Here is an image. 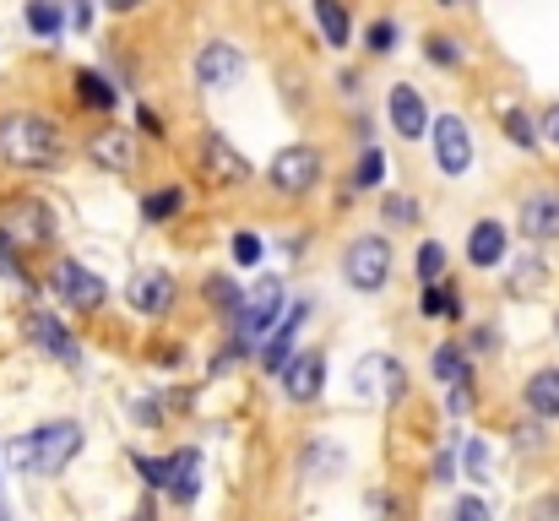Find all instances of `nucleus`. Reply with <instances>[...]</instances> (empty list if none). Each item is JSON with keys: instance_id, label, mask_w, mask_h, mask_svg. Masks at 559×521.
<instances>
[{"instance_id": "obj_1", "label": "nucleus", "mask_w": 559, "mask_h": 521, "mask_svg": "<svg viewBox=\"0 0 559 521\" xmlns=\"http://www.w3.org/2000/svg\"><path fill=\"white\" fill-rule=\"evenodd\" d=\"M0 158L11 169H55L60 164V126L33 109L0 115Z\"/></svg>"}, {"instance_id": "obj_2", "label": "nucleus", "mask_w": 559, "mask_h": 521, "mask_svg": "<svg viewBox=\"0 0 559 521\" xmlns=\"http://www.w3.org/2000/svg\"><path fill=\"white\" fill-rule=\"evenodd\" d=\"M76 451H82V424L60 418V424H44V429L22 435V440L11 446V462H16L22 473L55 478V473H66V467H71V457H76Z\"/></svg>"}, {"instance_id": "obj_3", "label": "nucleus", "mask_w": 559, "mask_h": 521, "mask_svg": "<svg viewBox=\"0 0 559 521\" xmlns=\"http://www.w3.org/2000/svg\"><path fill=\"white\" fill-rule=\"evenodd\" d=\"M55 239V212L38 196H11L0 206V245L5 250H44Z\"/></svg>"}, {"instance_id": "obj_4", "label": "nucleus", "mask_w": 559, "mask_h": 521, "mask_svg": "<svg viewBox=\"0 0 559 521\" xmlns=\"http://www.w3.org/2000/svg\"><path fill=\"white\" fill-rule=\"evenodd\" d=\"M343 272H348V283H354L359 294L385 288V277H391V245H385L380 234H359V239L348 245V256H343Z\"/></svg>"}, {"instance_id": "obj_5", "label": "nucleus", "mask_w": 559, "mask_h": 521, "mask_svg": "<svg viewBox=\"0 0 559 521\" xmlns=\"http://www.w3.org/2000/svg\"><path fill=\"white\" fill-rule=\"evenodd\" d=\"M195 164H201V174H206L212 185H223V190H228V185H245V179L255 174V169H250V158H245V153H239V147L223 137V131H201Z\"/></svg>"}, {"instance_id": "obj_6", "label": "nucleus", "mask_w": 559, "mask_h": 521, "mask_svg": "<svg viewBox=\"0 0 559 521\" xmlns=\"http://www.w3.org/2000/svg\"><path fill=\"white\" fill-rule=\"evenodd\" d=\"M266 185L277 196H310L321 185V153L316 147H283L266 169Z\"/></svg>"}, {"instance_id": "obj_7", "label": "nucleus", "mask_w": 559, "mask_h": 521, "mask_svg": "<svg viewBox=\"0 0 559 521\" xmlns=\"http://www.w3.org/2000/svg\"><path fill=\"white\" fill-rule=\"evenodd\" d=\"M49 288H55V299H60V305H71V310H98V305L109 299L104 277H98V272H87L82 261H55Z\"/></svg>"}, {"instance_id": "obj_8", "label": "nucleus", "mask_w": 559, "mask_h": 521, "mask_svg": "<svg viewBox=\"0 0 559 521\" xmlns=\"http://www.w3.org/2000/svg\"><path fill=\"white\" fill-rule=\"evenodd\" d=\"M277 305H283V283H277V277H255V288L239 294V305H234V316H239V338L250 343L255 332H266V327L277 321Z\"/></svg>"}, {"instance_id": "obj_9", "label": "nucleus", "mask_w": 559, "mask_h": 521, "mask_svg": "<svg viewBox=\"0 0 559 521\" xmlns=\"http://www.w3.org/2000/svg\"><path fill=\"white\" fill-rule=\"evenodd\" d=\"M354 391H359V396L396 402V396L407 391V375H402V364H396L391 353H365V358L354 364Z\"/></svg>"}, {"instance_id": "obj_10", "label": "nucleus", "mask_w": 559, "mask_h": 521, "mask_svg": "<svg viewBox=\"0 0 559 521\" xmlns=\"http://www.w3.org/2000/svg\"><path fill=\"white\" fill-rule=\"evenodd\" d=\"M22 332H27V343L38 347V353H49L55 364H76V358H82L76 338H71L49 310H27V316H22Z\"/></svg>"}, {"instance_id": "obj_11", "label": "nucleus", "mask_w": 559, "mask_h": 521, "mask_svg": "<svg viewBox=\"0 0 559 521\" xmlns=\"http://www.w3.org/2000/svg\"><path fill=\"white\" fill-rule=\"evenodd\" d=\"M87 158L104 174H136V137L120 131V126H104L87 137Z\"/></svg>"}, {"instance_id": "obj_12", "label": "nucleus", "mask_w": 559, "mask_h": 521, "mask_svg": "<svg viewBox=\"0 0 559 521\" xmlns=\"http://www.w3.org/2000/svg\"><path fill=\"white\" fill-rule=\"evenodd\" d=\"M429 131H435V158H440V169L445 174L473 169V131H467V120L445 115V120H435Z\"/></svg>"}, {"instance_id": "obj_13", "label": "nucleus", "mask_w": 559, "mask_h": 521, "mask_svg": "<svg viewBox=\"0 0 559 521\" xmlns=\"http://www.w3.org/2000/svg\"><path fill=\"white\" fill-rule=\"evenodd\" d=\"M239 76H245V55H239L234 44L217 38V44H206V49L195 55V87H212V93H217V87H234Z\"/></svg>"}, {"instance_id": "obj_14", "label": "nucleus", "mask_w": 559, "mask_h": 521, "mask_svg": "<svg viewBox=\"0 0 559 521\" xmlns=\"http://www.w3.org/2000/svg\"><path fill=\"white\" fill-rule=\"evenodd\" d=\"M283 391H288V402H316L321 396V375H326V358L316 353V347H305V353H294L283 369Z\"/></svg>"}, {"instance_id": "obj_15", "label": "nucleus", "mask_w": 559, "mask_h": 521, "mask_svg": "<svg viewBox=\"0 0 559 521\" xmlns=\"http://www.w3.org/2000/svg\"><path fill=\"white\" fill-rule=\"evenodd\" d=\"M391 131L407 137V142H418V137L429 131V104H424L418 87H407V82L391 87Z\"/></svg>"}, {"instance_id": "obj_16", "label": "nucleus", "mask_w": 559, "mask_h": 521, "mask_svg": "<svg viewBox=\"0 0 559 521\" xmlns=\"http://www.w3.org/2000/svg\"><path fill=\"white\" fill-rule=\"evenodd\" d=\"M522 234H527L533 245L559 239V190H533V196L522 201Z\"/></svg>"}, {"instance_id": "obj_17", "label": "nucleus", "mask_w": 559, "mask_h": 521, "mask_svg": "<svg viewBox=\"0 0 559 521\" xmlns=\"http://www.w3.org/2000/svg\"><path fill=\"white\" fill-rule=\"evenodd\" d=\"M175 294H180V288H175V277H169V272H158V267H153V272H142V277L131 283V305H136L142 316H169V310H175Z\"/></svg>"}, {"instance_id": "obj_18", "label": "nucleus", "mask_w": 559, "mask_h": 521, "mask_svg": "<svg viewBox=\"0 0 559 521\" xmlns=\"http://www.w3.org/2000/svg\"><path fill=\"white\" fill-rule=\"evenodd\" d=\"M164 495H169L175 506H195V495H201V451H175V457H169V484H164Z\"/></svg>"}, {"instance_id": "obj_19", "label": "nucleus", "mask_w": 559, "mask_h": 521, "mask_svg": "<svg viewBox=\"0 0 559 521\" xmlns=\"http://www.w3.org/2000/svg\"><path fill=\"white\" fill-rule=\"evenodd\" d=\"M467 261H473L478 272H489V267H500V261H506V228L484 217V223H478V228L467 234Z\"/></svg>"}, {"instance_id": "obj_20", "label": "nucleus", "mask_w": 559, "mask_h": 521, "mask_svg": "<svg viewBox=\"0 0 559 521\" xmlns=\"http://www.w3.org/2000/svg\"><path fill=\"white\" fill-rule=\"evenodd\" d=\"M544 288H549V261H538V256L516 261V272L506 277V294L511 299H538Z\"/></svg>"}, {"instance_id": "obj_21", "label": "nucleus", "mask_w": 559, "mask_h": 521, "mask_svg": "<svg viewBox=\"0 0 559 521\" xmlns=\"http://www.w3.org/2000/svg\"><path fill=\"white\" fill-rule=\"evenodd\" d=\"M527 407L538 418H559V369H538L527 380Z\"/></svg>"}, {"instance_id": "obj_22", "label": "nucleus", "mask_w": 559, "mask_h": 521, "mask_svg": "<svg viewBox=\"0 0 559 521\" xmlns=\"http://www.w3.org/2000/svg\"><path fill=\"white\" fill-rule=\"evenodd\" d=\"M305 316H310V305H294V316H288V327H277V332H272V343H266V353H261V364H266L272 375H277V369H283V364L294 358L288 347H294V332H299V321H305Z\"/></svg>"}, {"instance_id": "obj_23", "label": "nucleus", "mask_w": 559, "mask_h": 521, "mask_svg": "<svg viewBox=\"0 0 559 521\" xmlns=\"http://www.w3.org/2000/svg\"><path fill=\"white\" fill-rule=\"evenodd\" d=\"M316 22H321V33H326L332 49L348 44V5L343 0H316Z\"/></svg>"}, {"instance_id": "obj_24", "label": "nucleus", "mask_w": 559, "mask_h": 521, "mask_svg": "<svg viewBox=\"0 0 559 521\" xmlns=\"http://www.w3.org/2000/svg\"><path fill=\"white\" fill-rule=\"evenodd\" d=\"M22 16H27V27H33L38 38H55V33H60V5H55V0H27Z\"/></svg>"}, {"instance_id": "obj_25", "label": "nucleus", "mask_w": 559, "mask_h": 521, "mask_svg": "<svg viewBox=\"0 0 559 521\" xmlns=\"http://www.w3.org/2000/svg\"><path fill=\"white\" fill-rule=\"evenodd\" d=\"M76 87H82V104H93V109H115V87H109L98 71H76Z\"/></svg>"}, {"instance_id": "obj_26", "label": "nucleus", "mask_w": 559, "mask_h": 521, "mask_svg": "<svg viewBox=\"0 0 559 521\" xmlns=\"http://www.w3.org/2000/svg\"><path fill=\"white\" fill-rule=\"evenodd\" d=\"M500 126H506V137H511L516 147H527V153L538 147V131H533V120H527L522 109H500Z\"/></svg>"}, {"instance_id": "obj_27", "label": "nucleus", "mask_w": 559, "mask_h": 521, "mask_svg": "<svg viewBox=\"0 0 559 521\" xmlns=\"http://www.w3.org/2000/svg\"><path fill=\"white\" fill-rule=\"evenodd\" d=\"M180 206H186V196H180V190H158V196H147V201H142V217H147V223H169Z\"/></svg>"}, {"instance_id": "obj_28", "label": "nucleus", "mask_w": 559, "mask_h": 521, "mask_svg": "<svg viewBox=\"0 0 559 521\" xmlns=\"http://www.w3.org/2000/svg\"><path fill=\"white\" fill-rule=\"evenodd\" d=\"M413 272L424 277V283H440V272H445V250L429 239V245H418V256H413Z\"/></svg>"}, {"instance_id": "obj_29", "label": "nucleus", "mask_w": 559, "mask_h": 521, "mask_svg": "<svg viewBox=\"0 0 559 521\" xmlns=\"http://www.w3.org/2000/svg\"><path fill=\"white\" fill-rule=\"evenodd\" d=\"M424 316H462V305H456V294L445 283H429L424 288Z\"/></svg>"}, {"instance_id": "obj_30", "label": "nucleus", "mask_w": 559, "mask_h": 521, "mask_svg": "<svg viewBox=\"0 0 559 521\" xmlns=\"http://www.w3.org/2000/svg\"><path fill=\"white\" fill-rule=\"evenodd\" d=\"M380 212H385V217H391L396 228L418 223V201H413V196H385V201H380Z\"/></svg>"}, {"instance_id": "obj_31", "label": "nucleus", "mask_w": 559, "mask_h": 521, "mask_svg": "<svg viewBox=\"0 0 559 521\" xmlns=\"http://www.w3.org/2000/svg\"><path fill=\"white\" fill-rule=\"evenodd\" d=\"M380 179H385V153L374 147V153H365V158H359V174H354V185H359V190H374Z\"/></svg>"}, {"instance_id": "obj_32", "label": "nucleus", "mask_w": 559, "mask_h": 521, "mask_svg": "<svg viewBox=\"0 0 559 521\" xmlns=\"http://www.w3.org/2000/svg\"><path fill=\"white\" fill-rule=\"evenodd\" d=\"M435 375H440V380H462V375H467L462 347H440V353H435Z\"/></svg>"}, {"instance_id": "obj_33", "label": "nucleus", "mask_w": 559, "mask_h": 521, "mask_svg": "<svg viewBox=\"0 0 559 521\" xmlns=\"http://www.w3.org/2000/svg\"><path fill=\"white\" fill-rule=\"evenodd\" d=\"M429 60H435V66H456V60H462V49H456V38H445V33H435V38H429Z\"/></svg>"}, {"instance_id": "obj_34", "label": "nucleus", "mask_w": 559, "mask_h": 521, "mask_svg": "<svg viewBox=\"0 0 559 521\" xmlns=\"http://www.w3.org/2000/svg\"><path fill=\"white\" fill-rule=\"evenodd\" d=\"M396 49V22H370V55H391Z\"/></svg>"}, {"instance_id": "obj_35", "label": "nucleus", "mask_w": 559, "mask_h": 521, "mask_svg": "<svg viewBox=\"0 0 559 521\" xmlns=\"http://www.w3.org/2000/svg\"><path fill=\"white\" fill-rule=\"evenodd\" d=\"M234 261L239 267H255L261 261V239L255 234H234Z\"/></svg>"}, {"instance_id": "obj_36", "label": "nucleus", "mask_w": 559, "mask_h": 521, "mask_svg": "<svg viewBox=\"0 0 559 521\" xmlns=\"http://www.w3.org/2000/svg\"><path fill=\"white\" fill-rule=\"evenodd\" d=\"M462 457H467V478H478V484H484V473H489V451H484V440H467V451H462Z\"/></svg>"}, {"instance_id": "obj_37", "label": "nucleus", "mask_w": 559, "mask_h": 521, "mask_svg": "<svg viewBox=\"0 0 559 521\" xmlns=\"http://www.w3.org/2000/svg\"><path fill=\"white\" fill-rule=\"evenodd\" d=\"M136 467H142V478H147L153 489H164V484H169V457H164V462H153V457H136Z\"/></svg>"}, {"instance_id": "obj_38", "label": "nucleus", "mask_w": 559, "mask_h": 521, "mask_svg": "<svg viewBox=\"0 0 559 521\" xmlns=\"http://www.w3.org/2000/svg\"><path fill=\"white\" fill-rule=\"evenodd\" d=\"M451 521H489V506L467 495V500H456V511H451Z\"/></svg>"}, {"instance_id": "obj_39", "label": "nucleus", "mask_w": 559, "mask_h": 521, "mask_svg": "<svg viewBox=\"0 0 559 521\" xmlns=\"http://www.w3.org/2000/svg\"><path fill=\"white\" fill-rule=\"evenodd\" d=\"M538 131H544V137H549V142H555V147H559V104H549V109H544V120H538Z\"/></svg>"}, {"instance_id": "obj_40", "label": "nucleus", "mask_w": 559, "mask_h": 521, "mask_svg": "<svg viewBox=\"0 0 559 521\" xmlns=\"http://www.w3.org/2000/svg\"><path fill=\"white\" fill-rule=\"evenodd\" d=\"M516 446H527V451H538V446H544V435H538L533 424H522V429H516Z\"/></svg>"}, {"instance_id": "obj_41", "label": "nucleus", "mask_w": 559, "mask_h": 521, "mask_svg": "<svg viewBox=\"0 0 559 521\" xmlns=\"http://www.w3.org/2000/svg\"><path fill=\"white\" fill-rule=\"evenodd\" d=\"M136 120H142V131H147V137H164V120H158V115H153V109H142V115H136Z\"/></svg>"}, {"instance_id": "obj_42", "label": "nucleus", "mask_w": 559, "mask_h": 521, "mask_svg": "<svg viewBox=\"0 0 559 521\" xmlns=\"http://www.w3.org/2000/svg\"><path fill=\"white\" fill-rule=\"evenodd\" d=\"M71 22L87 27V22H93V5H87V0H71Z\"/></svg>"}, {"instance_id": "obj_43", "label": "nucleus", "mask_w": 559, "mask_h": 521, "mask_svg": "<svg viewBox=\"0 0 559 521\" xmlns=\"http://www.w3.org/2000/svg\"><path fill=\"white\" fill-rule=\"evenodd\" d=\"M109 5H115V11H136L142 0H109Z\"/></svg>"}, {"instance_id": "obj_44", "label": "nucleus", "mask_w": 559, "mask_h": 521, "mask_svg": "<svg viewBox=\"0 0 559 521\" xmlns=\"http://www.w3.org/2000/svg\"><path fill=\"white\" fill-rule=\"evenodd\" d=\"M131 521H153V511H136V517H131Z\"/></svg>"}, {"instance_id": "obj_45", "label": "nucleus", "mask_w": 559, "mask_h": 521, "mask_svg": "<svg viewBox=\"0 0 559 521\" xmlns=\"http://www.w3.org/2000/svg\"><path fill=\"white\" fill-rule=\"evenodd\" d=\"M440 5H451V0H440Z\"/></svg>"}, {"instance_id": "obj_46", "label": "nucleus", "mask_w": 559, "mask_h": 521, "mask_svg": "<svg viewBox=\"0 0 559 521\" xmlns=\"http://www.w3.org/2000/svg\"><path fill=\"white\" fill-rule=\"evenodd\" d=\"M451 5H462V0H451Z\"/></svg>"}]
</instances>
